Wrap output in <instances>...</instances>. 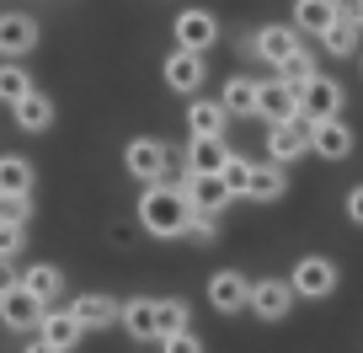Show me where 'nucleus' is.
Returning a JSON list of instances; mask_svg holds the SVG:
<instances>
[{"label": "nucleus", "mask_w": 363, "mask_h": 353, "mask_svg": "<svg viewBox=\"0 0 363 353\" xmlns=\"http://www.w3.org/2000/svg\"><path fill=\"white\" fill-rule=\"evenodd\" d=\"M187 219H193V204L182 193V183H150L139 193V225L160 241H177L187 236Z\"/></svg>", "instance_id": "1"}, {"label": "nucleus", "mask_w": 363, "mask_h": 353, "mask_svg": "<svg viewBox=\"0 0 363 353\" xmlns=\"http://www.w3.org/2000/svg\"><path fill=\"white\" fill-rule=\"evenodd\" d=\"M182 193H187V204L198 209V214H225L230 209V183H225V171H193V166H182Z\"/></svg>", "instance_id": "2"}, {"label": "nucleus", "mask_w": 363, "mask_h": 353, "mask_svg": "<svg viewBox=\"0 0 363 353\" xmlns=\"http://www.w3.org/2000/svg\"><path fill=\"white\" fill-rule=\"evenodd\" d=\"M240 48H246L251 59H267V65L278 70L289 54H299V27L294 22H267V27H257V33L240 38Z\"/></svg>", "instance_id": "3"}, {"label": "nucleus", "mask_w": 363, "mask_h": 353, "mask_svg": "<svg viewBox=\"0 0 363 353\" xmlns=\"http://www.w3.org/2000/svg\"><path fill=\"white\" fill-rule=\"evenodd\" d=\"M257 118L262 124H299L305 118V97L289 80H262L257 86Z\"/></svg>", "instance_id": "4"}, {"label": "nucleus", "mask_w": 363, "mask_h": 353, "mask_svg": "<svg viewBox=\"0 0 363 353\" xmlns=\"http://www.w3.org/2000/svg\"><path fill=\"white\" fill-rule=\"evenodd\" d=\"M0 316H6V327H11V332H38V321L48 316V305L22 284V278H11V284L0 289Z\"/></svg>", "instance_id": "5"}, {"label": "nucleus", "mask_w": 363, "mask_h": 353, "mask_svg": "<svg viewBox=\"0 0 363 353\" xmlns=\"http://www.w3.org/2000/svg\"><path fill=\"white\" fill-rule=\"evenodd\" d=\"M289 278H294L299 300H331L337 284H342V273H337V262H331V257H299Z\"/></svg>", "instance_id": "6"}, {"label": "nucleus", "mask_w": 363, "mask_h": 353, "mask_svg": "<svg viewBox=\"0 0 363 353\" xmlns=\"http://www.w3.org/2000/svg\"><path fill=\"white\" fill-rule=\"evenodd\" d=\"M123 166L134 171L145 188L150 183H166V177H171V150L160 145V139H134V145L123 150Z\"/></svg>", "instance_id": "7"}, {"label": "nucleus", "mask_w": 363, "mask_h": 353, "mask_svg": "<svg viewBox=\"0 0 363 353\" xmlns=\"http://www.w3.org/2000/svg\"><path fill=\"white\" fill-rule=\"evenodd\" d=\"M294 300H299L294 278H257V284H251V310H257L262 321H284L289 310H294Z\"/></svg>", "instance_id": "8"}, {"label": "nucleus", "mask_w": 363, "mask_h": 353, "mask_svg": "<svg viewBox=\"0 0 363 353\" xmlns=\"http://www.w3.org/2000/svg\"><path fill=\"white\" fill-rule=\"evenodd\" d=\"M208 305H214L219 316L251 310V278H246V273H235V268H219V273L208 278Z\"/></svg>", "instance_id": "9"}, {"label": "nucleus", "mask_w": 363, "mask_h": 353, "mask_svg": "<svg viewBox=\"0 0 363 353\" xmlns=\"http://www.w3.org/2000/svg\"><path fill=\"white\" fill-rule=\"evenodd\" d=\"M305 129H310V150L320 161H347L352 156V129L342 118H305Z\"/></svg>", "instance_id": "10"}, {"label": "nucleus", "mask_w": 363, "mask_h": 353, "mask_svg": "<svg viewBox=\"0 0 363 353\" xmlns=\"http://www.w3.org/2000/svg\"><path fill=\"white\" fill-rule=\"evenodd\" d=\"M166 86L171 92H182V97H198L203 92V80H208V70H203V54H193V48H177V54L166 59Z\"/></svg>", "instance_id": "11"}, {"label": "nucleus", "mask_w": 363, "mask_h": 353, "mask_svg": "<svg viewBox=\"0 0 363 353\" xmlns=\"http://www.w3.org/2000/svg\"><path fill=\"white\" fill-rule=\"evenodd\" d=\"M171 33H177V43H182V48L203 54V48H214V43H219V16H214V11H182Z\"/></svg>", "instance_id": "12"}, {"label": "nucleus", "mask_w": 363, "mask_h": 353, "mask_svg": "<svg viewBox=\"0 0 363 353\" xmlns=\"http://www.w3.org/2000/svg\"><path fill=\"white\" fill-rule=\"evenodd\" d=\"M305 150H310V129H305V118H299V124H267V161L289 166V161H299Z\"/></svg>", "instance_id": "13"}, {"label": "nucleus", "mask_w": 363, "mask_h": 353, "mask_svg": "<svg viewBox=\"0 0 363 353\" xmlns=\"http://www.w3.org/2000/svg\"><path fill=\"white\" fill-rule=\"evenodd\" d=\"M69 310L80 316V327H86V332H107V327L123 321V305H118L113 295H75V300H69Z\"/></svg>", "instance_id": "14"}, {"label": "nucleus", "mask_w": 363, "mask_h": 353, "mask_svg": "<svg viewBox=\"0 0 363 353\" xmlns=\"http://www.w3.org/2000/svg\"><path fill=\"white\" fill-rule=\"evenodd\" d=\"M299 97H305V118H342V107H347V92L331 75H315Z\"/></svg>", "instance_id": "15"}, {"label": "nucleus", "mask_w": 363, "mask_h": 353, "mask_svg": "<svg viewBox=\"0 0 363 353\" xmlns=\"http://www.w3.org/2000/svg\"><path fill=\"white\" fill-rule=\"evenodd\" d=\"M182 166H193V171H225L230 166L225 134H187V161H182Z\"/></svg>", "instance_id": "16"}, {"label": "nucleus", "mask_w": 363, "mask_h": 353, "mask_svg": "<svg viewBox=\"0 0 363 353\" xmlns=\"http://www.w3.org/2000/svg\"><path fill=\"white\" fill-rule=\"evenodd\" d=\"M337 0H294V27L305 38H326L331 27H337Z\"/></svg>", "instance_id": "17"}, {"label": "nucleus", "mask_w": 363, "mask_h": 353, "mask_svg": "<svg viewBox=\"0 0 363 353\" xmlns=\"http://www.w3.org/2000/svg\"><path fill=\"white\" fill-rule=\"evenodd\" d=\"M0 48H6V59H22L38 48V22L22 11H6V22H0Z\"/></svg>", "instance_id": "18"}, {"label": "nucleus", "mask_w": 363, "mask_h": 353, "mask_svg": "<svg viewBox=\"0 0 363 353\" xmlns=\"http://www.w3.org/2000/svg\"><path fill=\"white\" fill-rule=\"evenodd\" d=\"M123 332H128V337H139V342H150V337L160 342V310H155V300H150V295H139V300H128V305H123Z\"/></svg>", "instance_id": "19"}, {"label": "nucleus", "mask_w": 363, "mask_h": 353, "mask_svg": "<svg viewBox=\"0 0 363 353\" xmlns=\"http://www.w3.org/2000/svg\"><path fill=\"white\" fill-rule=\"evenodd\" d=\"M230 107L208 102V97H187V134H225Z\"/></svg>", "instance_id": "20"}, {"label": "nucleus", "mask_w": 363, "mask_h": 353, "mask_svg": "<svg viewBox=\"0 0 363 353\" xmlns=\"http://www.w3.org/2000/svg\"><path fill=\"white\" fill-rule=\"evenodd\" d=\"M38 337H48L54 348H65V353H69L80 337H86V327H80V316H75V310H48V316L38 321Z\"/></svg>", "instance_id": "21"}, {"label": "nucleus", "mask_w": 363, "mask_h": 353, "mask_svg": "<svg viewBox=\"0 0 363 353\" xmlns=\"http://www.w3.org/2000/svg\"><path fill=\"white\" fill-rule=\"evenodd\" d=\"M257 86H262V80H251V75H230L225 80L219 102L230 107V118H257Z\"/></svg>", "instance_id": "22"}, {"label": "nucleus", "mask_w": 363, "mask_h": 353, "mask_svg": "<svg viewBox=\"0 0 363 353\" xmlns=\"http://www.w3.org/2000/svg\"><path fill=\"white\" fill-rule=\"evenodd\" d=\"M11 118H16V129H27V134H43V129L54 124V102H48L43 92H27L22 102L11 107Z\"/></svg>", "instance_id": "23"}, {"label": "nucleus", "mask_w": 363, "mask_h": 353, "mask_svg": "<svg viewBox=\"0 0 363 353\" xmlns=\"http://www.w3.org/2000/svg\"><path fill=\"white\" fill-rule=\"evenodd\" d=\"M284 193H289V177H284V166H278V161L251 171V193H246L251 204H278Z\"/></svg>", "instance_id": "24"}, {"label": "nucleus", "mask_w": 363, "mask_h": 353, "mask_svg": "<svg viewBox=\"0 0 363 353\" xmlns=\"http://www.w3.org/2000/svg\"><path fill=\"white\" fill-rule=\"evenodd\" d=\"M22 284L33 289V295L43 300V305H48V300H59V295H65V273H59L54 262H33V268L22 273Z\"/></svg>", "instance_id": "25"}, {"label": "nucleus", "mask_w": 363, "mask_h": 353, "mask_svg": "<svg viewBox=\"0 0 363 353\" xmlns=\"http://www.w3.org/2000/svg\"><path fill=\"white\" fill-rule=\"evenodd\" d=\"M33 183H38V171H33L27 156H6L0 161V193H33Z\"/></svg>", "instance_id": "26"}, {"label": "nucleus", "mask_w": 363, "mask_h": 353, "mask_svg": "<svg viewBox=\"0 0 363 353\" xmlns=\"http://www.w3.org/2000/svg\"><path fill=\"white\" fill-rule=\"evenodd\" d=\"M315 75H320V65H315V54H310V48H299V54H289L284 65H278V80H289L294 92H305Z\"/></svg>", "instance_id": "27"}, {"label": "nucleus", "mask_w": 363, "mask_h": 353, "mask_svg": "<svg viewBox=\"0 0 363 353\" xmlns=\"http://www.w3.org/2000/svg\"><path fill=\"white\" fill-rule=\"evenodd\" d=\"M358 33H363V27H352L347 16H337V27L320 38V48H326L331 59H352V54H358Z\"/></svg>", "instance_id": "28"}, {"label": "nucleus", "mask_w": 363, "mask_h": 353, "mask_svg": "<svg viewBox=\"0 0 363 353\" xmlns=\"http://www.w3.org/2000/svg\"><path fill=\"white\" fill-rule=\"evenodd\" d=\"M27 92H33V75H27V70H22V65L11 59V65L0 70V97H6V107H16V102L27 97Z\"/></svg>", "instance_id": "29"}, {"label": "nucleus", "mask_w": 363, "mask_h": 353, "mask_svg": "<svg viewBox=\"0 0 363 353\" xmlns=\"http://www.w3.org/2000/svg\"><path fill=\"white\" fill-rule=\"evenodd\" d=\"M155 310H160V337H177V332H187L193 321H187V305L182 300H155Z\"/></svg>", "instance_id": "30"}, {"label": "nucleus", "mask_w": 363, "mask_h": 353, "mask_svg": "<svg viewBox=\"0 0 363 353\" xmlns=\"http://www.w3.org/2000/svg\"><path fill=\"white\" fill-rule=\"evenodd\" d=\"M251 171H257V166H251L246 156H230V166H225V183H230V193H235V198H246V193H251Z\"/></svg>", "instance_id": "31"}, {"label": "nucleus", "mask_w": 363, "mask_h": 353, "mask_svg": "<svg viewBox=\"0 0 363 353\" xmlns=\"http://www.w3.org/2000/svg\"><path fill=\"white\" fill-rule=\"evenodd\" d=\"M187 241L214 246V241H219V214H198V209H193V219H187Z\"/></svg>", "instance_id": "32"}, {"label": "nucleus", "mask_w": 363, "mask_h": 353, "mask_svg": "<svg viewBox=\"0 0 363 353\" xmlns=\"http://www.w3.org/2000/svg\"><path fill=\"white\" fill-rule=\"evenodd\" d=\"M0 214L16 219V225H27V219H33V193H6L0 198Z\"/></svg>", "instance_id": "33"}, {"label": "nucleus", "mask_w": 363, "mask_h": 353, "mask_svg": "<svg viewBox=\"0 0 363 353\" xmlns=\"http://www.w3.org/2000/svg\"><path fill=\"white\" fill-rule=\"evenodd\" d=\"M160 353H203V337L187 327V332H177V337H160Z\"/></svg>", "instance_id": "34"}, {"label": "nucleus", "mask_w": 363, "mask_h": 353, "mask_svg": "<svg viewBox=\"0 0 363 353\" xmlns=\"http://www.w3.org/2000/svg\"><path fill=\"white\" fill-rule=\"evenodd\" d=\"M22 246H27V230H22V225H16V219H6V230H0V257L11 262V257H16V251H22Z\"/></svg>", "instance_id": "35"}, {"label": "nucleus", "mask_w": 363, "mask_h": 353, "mask_svg": "<svg viewBox=\"0 0 363 353\" xmlns=\"http://www.w3.org/2000/svg\"><path fill=\"white\" fill-rule=\"evenodd\" d=\"M347 219H352V225H363V183L347 193Z\"/></svg>", "instance_id": "36"}, {"label": "nucleus", "mask_w": 363, "mask_h": 353, "mask_svg": "<svg viewBox=\"0 0 363 353\" xmlns=\"http://www.w3.org/2000/svg\"><path fill=\"white\" fill-rule=\"evenodd\" d=\"M337 11L347 16L352 27H363V0H337Z\"/></svg>", "instance_id": "37"}, {"label": "nucleus", "mask_w": 363, "mask_h": 353, "mask_svg": "<svg viewBox=\"0 0 363 353\" xmlns=\"http://www.w3.org/2000/svg\"><path fill=\"white\" fill-rule=\"evenodd\" d=\"M22 353H65V348H54V342H48V337H33V342H27Z\"/></svg>", "instance_id": "38"}]
</instances>
